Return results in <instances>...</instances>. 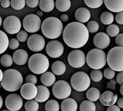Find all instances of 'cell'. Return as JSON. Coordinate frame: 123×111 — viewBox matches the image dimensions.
Wrapping results in <instances>:
<instances>
[{
  "instance_id": "20",
  "label": "cell",
  "mask_w": 123,
  "mask_h": 111,
  "mask_svg": "<svg viewBox=\"0 0 123 111\" xmlns=\"http://www.w3.org/2000/svg\"><path fill=\"white\" fill-rule=\"evenodd\" d=\"M106 7L112 12L123 11V0H104Z\"/></svg>"
},
{
  "instance_id": "14",
  "label": "cell",
  "mask_w": 123,
  "mask_h": 111,
  "mask_svg": "<svg viewBox=\"0 0 123 111\" xmlns=\"http://www.w3.org/2000/svg\"><path fill=\"white\" fill-rule=\"evenodd\" d=\"M5 105L9 111H17L22 108L23 100L19 95L10 94L6 98Z\"/></svg>"
},
{
  "instance_id": "17",
  "label": "cell",
  "mask_w": 123,
  "mask_h": 111,
  "mask_svg": "<svg viewBox=\"0 0 123 111\" xmlns=\"http://www.w3.org/2000/svg\"><path fill=\"white\" fill-rule=\"evenodd\" d=\"M118 97L117 95L114 94L111 91H105L103 94L100 95L99 98L100 103L105 106H111L115 105L117 101Z\"/></svg>"
},
{
  "instance_id": "3",
  "label": "cell",
  "mask_w": 123,
  "mask_h": 111,
  "mask_svg": "<svg viewBox=\"0 0 123 111\" xmlns=\"http://www.w3.org/2000/svg\"><path fill=\"white\" fill-rule=\"evenodd\" d=\"M42 33L49 39H56L61 36L63 30L62 21L55 17L46 18L41 25Z\"/></svg>"
},
{
  "instance_id": "50",
  "label": "cell",
  "mask_w": 123,
  "mask_h": 111,
  "mask_svg": "<svg viewBox=\"0 0 123 111\" xmlns=\"http://www.w3.org/2000/svg\"><path fill=\"white\" fill-rule=\"evenodd\" d=\"M60 19H61V20L62 22H67L68 20V16L66 14H63L61 15V18Z\"/></svg>"
},
{
  "instance_id": "29",
  "label": "cell",
  "mask_w": 123,
  "mask_h": 111,
  "mask_svg": "<svg viewBox=\"0 0 123 111\" xmlns=\"http://www.w3.org/2000/svg\"><path fill=\"white\" fill-rule=\"evenodd\" d=\"M101 22L106 25H109L110 24H112L114 21V15L110 12H104L100 17Z\"/></svg>"
},
{
  "instance_id": "31",
  "label": "cell",
  "mask_w": 123,
  "mask_h": 111,
  "mask_svg": "<svg viewBox=\"0 0 123 111\" xmlns=\"http://www.w3.org/2000/svg\"><path fill=\"white\" fill-rule=\"evenodd\" d=\"M25 108L27 111H37L39 109L38 102L35 100H27L25 104Z\"/></svg>"
},
{
  "instance_id": "11",
  "label": "cell",
  "mask_w": 123,
  "mask_h": 111,
  "mask_svg": "<svg viewBox=\"0 0 123 111\" xmlns=\"http://www.w3.org/2000/svg\"><path fill=\"white\" fill-rule=\"evenodd\" d=\"M86 55L84 51L76 49L70 52L68 56V62L74 68H81L86 63Z\"/></svg>"
},
{
  "instance_id": "23",
  "label": "cell",
  "mask_w": 123,
  "mask_h": 111,
  "mask_svg": "<svg viewBox=\"0 0 123 111\" xmlns=\"http://www.w3.org/2000/svg\"><path fill=\"white\" fill-rule=\"evenodd\" d=\"M40 81L42 84L46 87H51L55 82V77L53 72H45L42 74L40 77Z\"/></svg>"
},
{
  "instance_id": "37",
  "label": "cell",
  "mask_w": 123,
  "mask_h": 111,
  "mask_svg": "<svg viewBox=\"0 0 123 111\" xmlns=\"http://www.w3.org/2000/svg\"><path fill=\"white\" fill-rule=\"evenodd\" d=\"M84 2L89 7L95 9L101 7L104 3V0H84Z\"/></svg>"
},
{
  "instance_id": "44",
  "label": "cell",
  "mask_w": 123,
  "mask_h": 111,
  "mask_svg": "<svg viewBox=\"0 0 123 111\" xmlns=\"http://www.w3.org/2000/svg\"><path fill=\"white\" fill-rule=\"evenodd\" d=\"M115 43L118 46H123V33L118 34L116 36Z\"/></svg>"
},
{
  "instance_id": "16",
  "label": "cell",
  "mask_w": 123,
  "mask_h": 111,
  "mask_svg": "<svg viewBox=\"0 0 123 111\" xmlns=\"http://www.w3.org/2000/svg\"><path fill=\"white\" fill-rule=\"evenodd\" d=\"M94 46L99 49H105L110 44V36L105 33H99L94 38Z\"/></svg>"
},
{
  "instance_id": "34",
  "label": "cell",
  "mask_w": 123,
  "mask_h": 111,
  "mask_svg": "<svg viewBox=\"0 0 123 111\" xmlns=\"http://www.w3.org/2000/svg\"><path fill=\"white\" fill-rule=\"evenodd\" d=\"M0 63L4 67H9L13 64V59L9 54H4L0 59Z\"/></svg>"
},
{
  "instance_id": "21",
  "label": "cell",
  "mask_w": 123,
  "mask_h": 111,
  "mask_svg": "<svg viewBox=\"0 0 123 111\" xmlns=\"http://www.w3.org/2000/svg\"><path fill=\"white\" fill-rule=\"evenodd\" d=\"M75 18L78 22L85 23L91 18V13L88 9L85 7H80L75 12Z\"/></svg>"
},
{
  "instance_id": "53",
  "label": "cell",
  "mask_w": 123,
  "mask_h": 111,
  "mask_svg": "<svg viewBox=\"0 0 123 111\" xmlns=\"http://www.w3.org/2000/svg\"><path fill=\"white\" fill-rule=\"evenodd\" d=\"M2 105H3V99H2L1 96L0 95V109L1 108Z\"/></svg>"
},
{
  "instance_id": "15",
  "label": "cell",
  "mask_w": 123,
  "mask_h": 111,
  "mask_svg": "<svg viewBox=\"0 0 123 111\" xmlns=\"http://www.w3.org/2000/svg\"><path fill=\"white\" fill-rule=\"evenodd\" d=\"M37 93V88L35 85L32 83H27L22 85L20 88V94L22 97L25 100L35 99Z\"/></svg>"
},
{
  "instance_id": "40",
  "label": "cell",
  "mask_w": 123,
  "mask_h": 111,
  "mask_svg": "<svg viewBox=\"0 0 123 111\" xmlns=\"http://www.w3.org/2000/svg\"><path fill=\"white\" fill-rule=\"evenodd\" d=\"M115 76V71L111 69L110 67L107 68L104 71V77L107 79H112Z\"/></svg>"
},
{
  "instance_id": "22",
  "label": "cell",
  "mask_w": 123,
  "mask_h": 111,
  "mask_svg": "<svg viewBox=\"0 0 123 111\" xmlns=\"http://www.w3.org/2000/svg\"><path fill=\"white\" fill-rule=\"evenodd\" d=\"M61 110L63 111H76L78 108L77 103L72 98H66L61 103Z\"/></svg>"
},
{
  "instance_id": "52",
  "label": "cell",
  "mask_w": 123,
  "mask_h": 111,
  "mask_svg": "<svg viewBox=\"0 0 123 111\" xmlns=\"http://www.w3.org/2000/svg\"><path fill=\"white\" fill-rule=\"evenodd\" d=\"M37 15H38L40 17H42V16L43 15V11H38V12H37Z\"/></svg>"
},
{
  "instance_id": "57",
  "label": "cell",
  "mask_w": 123,
  "mask_h": 111,
  "mask_svg": "<svg viewBox=\"0 0 123 111\" xmlns=\"http://www.w3.org/2000/svg\"><path fill=\"white\" fill-rule=\"evenodd\" d=\"M1 84H0V88H1Z\"/></svg>"
},
{
  "instance_id": "36",
  "label": "cell",
  "mask_w": 123,
  "mask_h": 111,
  "mask_svg": "<svg viewBox=\"0 0 123 111\" xmlns=\"http://www.w3.org/2000/svg\"><path fill=\"white\" fill-rule=\"evenodd\" d=\"M10 1L12 8H13L15 10L22 9L26 4L25 0H11Z\"/></svg>"
},
{
  "instance_id": "43",
  "label": "cell",
  "mask_w": 123,
  "mask_h": 111,
  "mask_svg": "<svg viewBox=\"0 0 123 111\" xmlns=\"http://www.w3.org/2000/svg\"><path fill=\"white\" fill-rule=\"evenodd\" d=\"M26 4L30 8H35L39 5L40 0H25Z\"/></svg>"
},
{
  "instance_id": "39",
  "label": "cell",
  "mask_w": 123,
  "mask_h": 111,
  "mask_svg": "<svg viewBox=\"0 0 123 111\" xmlns=\"http://www.w3.org/2000/svg\"><path fill=\"white\" fill-rule=\"evenodd\" d=\"M28 38V34L26 31L25 30H19L17 33V39L19 41V42H25L26 40H27Z\"/></svg>"
},
{
  "instance_id": "4",
  "label": "cell",
  "mask_w": 123,
  "mask_h": 111,
  "mask_svg": "<svg viewBox=\"0 0 123 111\" xmlns=\"http://www.w3.org/2000/svg\"><path fill=\"white\" fill-rule=\"evenodd\" d=\"M28 67L35 74H42L48 71L49 68V60L44 54H33L29 59Z\"/></svg>"
},
{
  "instance_id": "51",
  "label": "cell",
  "mask_w": 123,
  "mask_h": 111,
  "mask_svg": "<svg viewBox=\"0 0 123 111\" xmlns=\"http://www.w3.org/2000/svg\"><path fill=\"white\" fill-rule=\"evenodd\" d=\"M117 105L118 107H120V108H123V98H120L119 99H117Z\"/></svg>"
},
{
  "instance_id": "55",
  "label": "cell",
  "mask_w": 123,
  "mask_h": 111,
  "mask_svg": "<svg viewBox=\"0 0 123 111\" xmlns=\"http://www.w3.org/2000/svg\"><path fill=\"white\" fill-rule=\"evenodd\" d=\"M120 92L121 95H123V85H121V87H120Z\"/></svg>"
},
{
  "instance_id": "30",
  "label": "cell",
  "mask_w": 123,
  "mask_h": 111,
  "mask_svg": "<svg viewBox=\"0 0 123 111\" xmlns=\"http://www.w3.org/2000/svg\"><path fill=\"white\" fill-rule=\"evenodd\" d=\"M80 111H95L96 106L93 101L91 100H84L83 101L79 108Z\"/></svg>"
},
{
  "instance_id": "10",
  "label": "cell",
  "mask_w": 123,
  "mask_h": 111,
  "mask_svg": "<svg viewBox=\"0 0 123 111\" xmlns=\"http://www.w3.org/2000/svg\"><path fill=\"white\" fill-rule=\"evenodd\" d=\"M21 27V21L16 16H9L6 17L3 22V27L4 30L11 35L17 34L20 30Z\"/></svg>"
},
{
  "instance_id": "12",
  "label": "cell",
  "mask_w": 123,
  "mask_h": 111,
  "mask_svg": "<svg viewBox=\"0 0 123 111\" xmlns=\"http://www.w3.org/2000/svg\"><path fill=\"white\" fill-rule=\"evenodd\" d=\"M27 46L29 49L34 52L41 51L45 46L43 37L39 34H33L27 38Z\"/></svg>"
},
{
  "instance_id": "5",
  "label": "cell",
  "mask_w": 123,
  "mask_h": 111,
  "mask_svg": "<svg viewBox=\"0 0 123 111\" xmlns=\"http://www.w3.org/2000/svg\"><path fill=\"white\" fill-rule=\"evenodd\" d=\"M86 61L88 66L93 69H101L107 64V55L102 49L94 48L87 53Z\"/></svg>"
},
{
  "instance_id": "47",
  "label": "cell",
  "mask_w": 123,
  "mask_h": 111,
  "mask_svg": "<svg viewBox=\"0 0 123 111\" xmlns=\"http://www.w3.org/2000/svg\"><path fill=\"white\" fill-rule=\"evenodd\" d=\"M115 85H116V82L115 80H113V79H112L111 81H110L107 83V88H109L110 90H115Z\"/></svg>"
},
{
  "instance_id": "2",
  "label": "cell",
  "mask_w": 123,
  "mask_h": 111,
  "mask_svg": "<svg viewBox=\"0 0 123 111\" xmlns=\"http://www.w3.org/2000/svg\"><path fill=\"white\" fill-rule=\"evenodd\" d=\"M23 85V77L19 72L16 69H8L3 72L1 81V87L8 92H15L21 88Z\"/></svg>"
},
{
  "instance_id": "28",
  "label": "cell",
  "mask_w": 123,
  "mask_h": 111,
  "mask_svg": "<svg viewBox=\"0 0 123 111\" xmlns=\"http://www.w3.org/2000/svg\"><path fill=\"white\" fill-rule=\"evenodd\" d=\"M55 5L58 11L66 12L70 9L71 3L70 0H56Z\"/></svg>"
},
{
  "instance_id": "32",
  "label": "cell",
  "mask_w": 123,
  "mask_h": 111,
  "mask_svg": "<svg viewBox=\"0 0 123 111\" xmlns=\"http://www.w3.org/2000/svg\"><path fill=\"white\" fill-rule=\"evenodd\" d=\"M45 109L46 111H58L60 109V105L58 101L50 100L45 103Z\"/></svg>"
},
{
  "instance_id": "7",
  "label": "cell",
  "mask_w": 123,
  "mask_h": 111,
  "mask_svg": "<svg viewBox=\"0 0 123 111\" xmlns=\"http://www.w3.org/2000/svg\"><path fill=\"white\" fill-rule=\"evenodd\" d=\"M91 79L84 72H78L74 74L71 78V86L77 92H84L89 88Z\"/></svg>"
},
{
  "instance_id": "45",
  "label": "cell",
  "mask_w": 123,
  "mask_h": 111,
  "mask_svg": "<svg viewBox=\"0 0 123 111\" xmlns=\"http://www.w3.org/2000/svg\"><path fill=\"white\" fill-rule=\"evenodd\" d=\"M115 20L116 22L120 24V25H123V11L117 12L115 17Z\"/></svg>"
},
{
  "instance_id": "38",
  "label": "cell",
  "mask_w": 123,
  "mask_h": 111,
  "mask_svg": "<svg viewBox=\"0 0 123 111\" xmlns=\"http://www.w3.org/2000/svg\"><path fill=\"white\" fill-rule=\"evenodd\" d=\"M86 27H87L89 33H97L99 30V25L97 22H96L94 20H92V21L89 22V23L87 24Z\"/></svg>"
},
{
  "instance_id": "48",
  "label": "cell",
  "mask_w": 123,
  "mask_h": 111,
  "mask_svg": "<svg viewBox=\"0 0 123 111\" xmlns=\"http://www.w3.org/2000/svg\"><path fill=\"white\" fill-rule=\"evenodd\" d=\"M1 5L4 8H8L11 5V1L9 0H1Z\"/></svg>"
},
{
  "instance_id": "54",
  "label": "cell",
  "mask_w": 123,
  "mask_h": 111,
  "mask_svg": "<svg viewBox=\"0 0 123 111\" xmlns=\"http://www.w3.org/2000/svg\"><path fill=\"white\" fill-rule=\"evenodd\" d=\"M2 77H3V72L1 70V69H0V82H1V81L2 79Z\"/></svg>"
},
{
  "instance_id": "35",
  "label": "cell",
  "mask_w": 123,
  "mask_h": 111,
  "mask_svg": "<svg viewBox=\"0 0 123 111\" xmlns=\"http://www.w3.org/2000/svg\"><path fill=\"white\" fill-rule=\"evenodd\" d=\"M90 78L92 79V81L95 82H99L102 79L103 74L100 71V69H93V71H92L91 72Z\"/></svg>"
},
{
  "instance_id": "13",
  "label": "cell",
  "mask_w": 123,
  "mask_h": 111,
  "mask_svg": "<svg viewBox=\"0 0 123 111\" xmlns=\"http://www.w3.org/2000/svg\"><path fill=\"white\" fill-rule=\"evenodd\" d=\"M45 51L47 54L51 58H59L64 51L63 45L58 40H51L46 46Z\"/></svg>"
},
{
  "instance_id": "6",
  "label": "cell",
  "mask_w": 123,
  "mask_h": 111,
  "mask_svg": "<svg viewBox=\"0 0 123 111\" xmlns=\"http://www.w3.org/2000/svg\"><path fill=\"white\" fill-rule=\"evenodd\" d=\"M109 66L115 72L123 71V47L116 46L112 48L107 56Z\"/></svg>"
},
{
  "instance_id": "19",
  "label": "cell",
  "mask_w": 123,
  "mask_h": 111,
  "mask_svg": "<svg viewBox=\"0 0 123 111\" xmlns=\"http://www.w3.org/2000/svg\"><path fill=\"white\" fill-rule=\"evenodd\" d=\"M37 93L35 100L38 103H44L46 102L50 98V91L48 88H47L45 85H38L37 86Z\"/></svg>"
},
{
  "instance_id": "18",
  "label": "cell",
  "mask_w": 123,
  "mask_h": 111,
  "mask_svg": "<svg viewBox=\"0 0 123 111\" xmlns=\"http://www.w3.org/2000/svg\"><path fill=\"white\" fill-rule=\"evenodd\" d=\"M28 53L25 50L18 49L13 54V61L19 66L25 65L28 61Z\"/></svg>"
},
{
  "instance_id": "1",
  "label": "cell",
  "mask_w": 123,
  "mask_h": 111,
  "mask_svg": "<svg viewBox=\"0 0 123 111\" xmlns=\"http://www.w3.org/2000/svg\"><path fill=\"white\" fill-rule=\"evenodd\" d=\"M63 31V41L70 48L78 49L84 46L89 40V32L81 22H71L66 26Z\"/></svg>"
},
{
  "instance_id": "49",
  "label": "cell",
  "mask_w": 123,
  "mask_h": 111,
  "mask_svg": "<svg viewBox=\"0 0 123 111\" xmlns=\"http://www.w3.org/2000/svg\"><path fill=\"white\" fill-rule=\"evenodd\" d=\"M107 111H120V108L118 107V105H112L111 106H109L107 108Z\"/></svg>"
},
{
  "instance_id": "9",
  "label": "cell",
  "mask_w": 123,
  "mask_h": 111,
  "mask_svg": "<svg viewBox=\"0 0 123 111\" xmlns=\"http://www.w3.org/2000/svg\"><path fill=\"white\" fill-rule=\"evenodd\" d=\"M41 25L40 17L35 14L26 15L22 21V25L25 30L30 33H35L40 30Z\"/></svg>"
},
{
  "instance_id": "26",
  "label": "cell",
  "mask_w": 123,
  "mask_h": 111,
  "mask_svg": "<svg viewBox=\"0 0 123 111\" xmlns=\"http://www.w3.org/2000/svg\"><path fill=\"white\" fill-rule=\"evenodd\" d=\"M9 46V38L6 34L0 30V54L4 53L6 49L8 48Z\"/></svg>"
},
{
  "instance_id": "56",
  "label": "cell",
  "mask_w": 123,
  "mask_h": 111,
  "mask_svg": "<svg viewBox=\"0 0 123 111\" xmlns=\"http://www.w3.org/2000/svg\"><path fill=\"white\" fill-rule=\"evenodd\" d=\"M1 25H2V19H1V16H0V27H1Z\"/></svg>"
},
{
  "instance_id": "8",
  "label": "cell",
  "mask_w": 123,
  "mask_h": 111,
  "mask_svg": "<svg viewBox=\"0 0 123 111\" xmlns=\"http://www.w3.org/2000/svg\"><path fill=\"white\" fill-rule=\"evenodd\" d=\"M53 94L57 99L64 100L71 94V87L66 81L59 80L53 84Z\"/></svg>"
},
{
  "instance_id": "42",
  "label": "cell",
  "mask_w": 123,
  "mask_h": 111,
  "mask_svg": "<svg viewBox=\"0 0 123 111\" xmlns=\"http://www.w3.org/2000/svg\"><path fill=\"white\" fill-rule=\"evenodd\" d=\"M25 82H27V83H32V84L36 85L37 82V79L34 74H28L26 77Z\"/></svg>"
},
{
  "instance_id": "46",
  "label": "cell",
  "mask_w": 123,
  "mask_h": 111,
  "mask_svg": "<svg viewBox=\"0 0 123 111\" xmlns=\"http://www.w3.org/2000/svg\"><path fill=\"white\" fill-rule=\"evenodd\" d=\"M117 82L119 85H123V71L119 72L117 76Z\"/></svg>"
},
{
  "instance_id": "58",
  "label": "cell",
  "mask_w": 123,
  "mask_h": 111,
  "mask_svg": "<svg viewBox=\"0 0 123 111\" xmlns=\"http://www.w3.org/2000/svg\"><path fill=\"white\" fill-rule=\"evenodd\" d=\"M0 2H1V0H0Z\"/></svg>"
},
{
  "instance_id": "25",
  "label": "cell",
  "mask_w": 123,
  "mask_h": 111,
  "mask_svg": "<svg viewBox=\"0 0 123 111\" xmlns=\"http://www.w3.org/2000/svg\"><path fill=\"white\" fill-rule=\"evenodd\" d=\"M39 7L43 12H50L55 7L54 0H40L39 1Z\"/></svg>"
},
{
  "instance_id": "27",
  "label": "cell",
  "mask_w": 123,
  "mask_h": 111,
  "mask_svg": "<svg viewBox=\"0 0 123 111\" xmlns=\"http://www.w3.org/2000/svg\"><path fill=\"white\" fill-rule=\"evenodd\" d=\"M100 91L95 88V87H92L87 90L86 91V98L89 100L96 102L97 100H99L100 97Z\"/></svg>"
},
{
  "instance_id": "41",
  "label": "cell",
  "mask_w": 123,
  "mask_h": 111,
  "mask_svg": "<svg viewBox=\"0 0 123 111\" xmlns=\"http://www.w3.org/2000/svg\"><path fill=\"white\" fill-rule=\"evenodd\" d=\"M19 46V42L17 39L12 38L11 40H9V46L8 48H9L11 50H15L17 49V48Z\"/></svg>"
},
{
  "instance_id": "33",
  "label": "cell",
  "mask_w": 123,
  "mask_h": 111,
  "mask_svg": "<svg viewBox=\"0 0 123 111\" xmlns=\"http://www.w3.org/2000/svg\"><path fill=\"white\" fill-rule=\"evenodd\" d=\"M107 33L110 37H116L120 33V28L117 25L110 24L107 27Z\"/></svg>"
},
{
  "instance_id": "24",
  "label": "cell",
  "mask_w": 123,
  "mask_h": 111,
  "mask_svg": "<svg viewBox=\"0 0 123 111\" xmlns=\"http://www.w3.org/2000/svg\"><path fill=\"white\" fill-rule=\"evenodd\" d=\"M66 66L65 64L61 61H55L51 66V71L55 75H58V76L63 75L66 72Z\"/></svg>"
}]
</instances>
